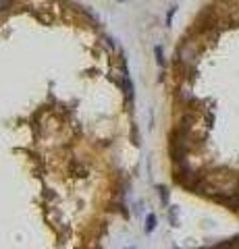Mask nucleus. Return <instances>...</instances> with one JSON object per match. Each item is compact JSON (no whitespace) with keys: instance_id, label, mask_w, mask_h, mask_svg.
I'll use <instances>...</instances> for the list:
<instances>
[{"instance_id":"obj_1","label":"nucleus","mask_w":239,"mask_h":249,"mask_svg":"<svg viewBox=\"0 0 239 249\" xmlns=\"http://www.w3.org/2000/svg\"><path fill=\"white\" fill-rule=\"evenodd\" d=\"M154 227H156V218H154V216L150 214V216H148V227H146V231L152 232V231H154Z\"/></svg>"},{"instance_id":"obj_2","label":"nucleus","mask_w":239,"mask_h":249,"mask_svg":"<svg viewBox=\"0 0 239 249\" xmlns=\"http://www.w3.org/2000/svg\"><path fill=\"white\" fill-rule=\"evenodd\" d=\"M156 56H158V65H163L165 58H163V54H160V48H156Z\"/></svg>"}]
</instances>
